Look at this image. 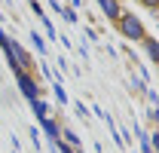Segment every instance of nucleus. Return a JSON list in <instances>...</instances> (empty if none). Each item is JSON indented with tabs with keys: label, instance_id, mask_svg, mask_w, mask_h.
Masks as SVG:
<instances>
[{
	"label": "nucleus",
	"instance_id": "nucleus-1",
	"mask_svg": "<svg viewBox=\"0 0 159 153\" xmlns=\"http://www.w3.org/2000/svg\"><path fill=\"white\" fill-rule=\"evenodd\" d=\"M122 31H125L129 37H135V40L144 37V31H141V21H138V19H122Z\"/></svg>",
	"mask_w": 159,
	"mask_h": 153
},
{
	"label": "nucleus",
	"instance_id": "nucleus-2",
	"mask_svg": "<svg viewBox=\"0 0 159 153\" xmlns=\"http://www.w3.org/2000/svg\"><path fill=\"white\" fill-rule=\"evenodd\" d=\"M19 80H21V89H25V95H28V98L37 95V86H34V80H31L28 74H19Z\"/></svg>",
	"mask_w": 159,
	"mask_h": 153
},
{
	"label": "nucleus",
	"instance_id": "nucleus-3",
	"mask_svg": "<svg viewBox=\"0 0 159 153\" xmlns=\"http://www.w3.org/2000/svg\"><path fill=\"white\" fill-rule=\"evenodd\" d=\"M147 3H150V6H153V3H156V0H147Z\"/></svg>",
	"mask_w": 159,
	"mask_h": 153
}]
</instances>
